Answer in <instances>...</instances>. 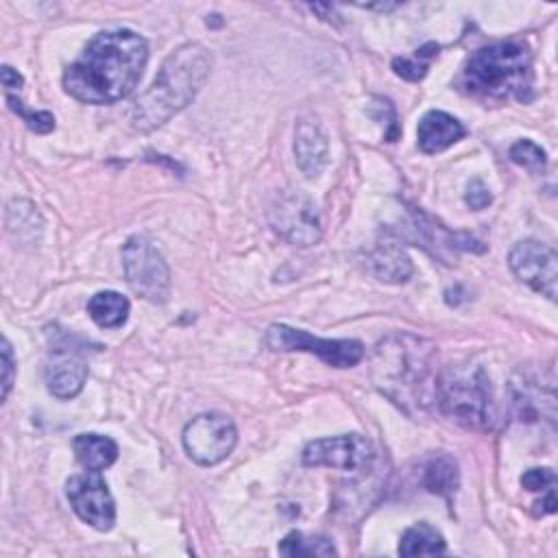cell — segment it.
Instances as JSON below:
<instances>
[{
    "instance_id": "19",
    "label": "cell",
    "mask_w": 558,
    "mask_h": 558,
    "mask_svg": "<svg viewBox=\"0 0 558 558\" xmlns=\"http://www.w3.org/2000/svg\"><path fill=\"white\" fill-rule=\"evenodd\" d=\"M445 549L447 545L442 534L429 523H416L408 527L399 541L401 556H438L445 554Z\"/></svg>"
},
{
    "instance_id": "8",
    "label": "cell",
    "mask_w": 558,
    "mask_h": 558,
    "mask_svg": "<svg viewBox=\"0 0 558 558\" xmlns=\"http://www.w3.org/2000/svg\"><path fill=\"white\" fill-rule=\"evenodd\" d=\"M266 342L275 351H307L316 353L323 362L336 368L355 366L364 357V344L360 340H331V338H314L303 329H294L288 325H270L266 331Z\"/></svg>"
},
{
    "instance_id": "12",
    "label": "cell",
    "mask_w": 558,
    "mask_h": 558,
    "mask_svg": "<svg viewBox=\"0 0 558 558\" xmlns=\"http://www.w3.org/2000/svg\"><path fill=\"white\" fill-rule=\"evenodd\" d=\"M68 499L87 525L107 532L116 523V501L107 488V482L98 475V471L72 475L65 484Z\"/></svg>"
},
{
    "instance_id": "18",
    "label": "cell",
    "mask_w": 558,
    "mask_h": 558,
    "mask_svg": "<svg viewBox=\"0 0 558 558\" xmlns=\"http://www.w3.org/2000/svg\"><path fill=\"white\" fill-rule=\"evenodd\" d=\"M129 310L131 303L126 296H122L120 292L113 290H105V292H96L89 301H87V314L89 318L98 325V327H120L126 318H129Z\"/></svg>"
},
{
    "instance_id": "10",
    "label": "cell",
    "mask_w": 558,
    "mask_h": 558,
    "mask_svg": "<svg viewBox=\"0 0 558 558\" xmlns=\"http://www.w3.org/2000/svg\"><path fill=\"white\" fill-rule=\"evenodd\" d=\"M373 445L360 434H340L331 438L312 440L303 449V464L329 466L347 473L366 471L373 464Z\"/></svg>"
},
{
    "instance_id": "2",
    "label": "cell",
    "mask_w": 558,
    "mask_h": 558,
    "mask_svg": "<svg viewBox=\"0 0 558 558\" xmlns=\"http://www.w3.org/2000/svg\"><path fill=\"white\" fill-rule=\"evenodd\" d=\"M211 54L203 44L179 46L159 68L150 87L135 100L131 122L135 131L148 133L185 109L209 78Z\"/></svg>"
},
{
    "instance_id": "15",
    "label": "cell",
    "mask_w": 558,
    "mask_h": 558,
    "mask_svg": "<svg viewBox=\"0 0 558 558\" xmlns=\"http://www.w3.org/2000/svg\"><path fill=\"white\" fill-rule=\"evenodd\" d=\"M464 137V126L445 111H427L416 129L418 148L427 155L440 153Z\"/></svg>"
},
{
    "instance_id": "4",
    "label": "cell",
    "mask_w": 558,
    "mask_h": 558,
    "mask_svg": "<svg viewBox=\"0 0 558 558\" xmlns=\"http://www.w3.org/2000/svg\"><path fill=\"white\" fill-rule=\"evenodd\" d=\"M434 347L412 333L386 336L373 355L375 386L395 403L423 405L425 386L432 377Z\"/></svg>"
},
{
    "instance_id": "23",
    "label": "cell",
    "mask_w": 558,
    "mask_h": 558,
    "mask_svg": "<svg viewBox=\"0 0 558 558\" xmlns=\"http://www.w3.org/2000/svg\"><path fill=\"white\" fill-rule=\"evenodd\" d=\"M438 54V46L436 44H427L421 50H416L414 59H395L392 68L399 76H403L405 81H421L427 72V61L429 57Z\"/></svg>"
},
{
    "instance_id": "7",
    "label": "cell",
    "mask_w": 558,
    "mask_h": 558,
    "mask_svg": "<svg viewBox=\"0 0 558 558\" xmlns=\"http://www.w3.org/2000/svg\"><path fill=\"white\" fill-rule=\"evenodd\" d=\"M238 442L235 423L220 412H205L194 416L183 429V447L187 456L201 466L222 462Z\"/></svg>"
},
{
    "instance_id": "25",
    "label": "cell",
    "mask_w": 558,
    "mask_h": 558,
    "mask_svg": "<svg viewBox=\"0 0 558 558\" xmlns=\"http://www.w3.org/2000/svg\"><path fill=\"white\" fill-rule=\"evenodd\" d=\"M556 484V475L551 469L547 466H536V469H527L521 475V486L530 493H547L554 490Z\"/></svg>"
},
{
    "instance_id": "20",
    "label": "cell",
    "mask_w": 558,
    "mask_h": 558,
    "mask_svg": "<svg viewBox=\"0 0 558 558\" xmlns=\"http://www.w3.org/2000/svg\"><path fill=\"white\" fill-rule=\"evenodd\" d=\"M423 484L429 493L449 497L458 488V466H456V462L445 453L434 456L423 469Z\"/></svg>"
},
{
    "instance_id": "9",
    "label": "cell",
    "mask_w": 558,
    "mask_h": 558,
    "mask_svg": "<svg viewBox=\"0 0 558 558\" xmlns=\"http://www.w3.org/2000/svg\"><path fill=\"white\" fill-rule=\"evenodd\" d=\"M268 220L275 233L294 246H312L320 240L318 211L303 192H281L268 209Z\"/></svg>"
},
{
    "instance_id": "28",
    "label": "cell",
    "mask_w": 558,
    "mask_h": 558,
    "mask_svg": "<svg viewBox=\"0 0 558 558\" xmlns=\"http://www.w3.org/2000/svg\"><path fill=\"white\" fill-rule=\"evenodd\" d=\"M2 85L7 87V89H20L22 87V83H24V78H22V74L17 72V70H13L11 65H2Z\"/></svg>"
},
{
    "instance_id": "21",
    "label": "cell",
    "mask_w": 558,
    "mask_h": 558,
    "mask_svg": "<svg viewBox=\"0 0 558 558\" xmlns=\"http://www.w3.org/2000/svg\"><path fill=\"white\" fill-rule=\"evenodd\" d=\"M279 554L283 556H333L336 547L323 536H303L301 532H290L279 543Z\"/></svg>"
},
{
    "instance_id": "26",
    "label": "cell",
    "mask_w": 558,
    "mask_h": 558,
    "mask_svg": "<svg viewBox=\"0 0 558 558\" xmlns=\"http://www.w3.org/2000/svg\"><path fill=\"white\" fill-rule=\"evenodd\" d=\"M464 201L471 209H484L490 205L493 196H490V190L484 185L482 179H473L469 185H466V194H464Z\"/></svg>"
},
{
    "instance_id": "14",
    "label": "cell",
    "mask_w": 558,
    "mask_h": 558,
    "mask_svg": "<svg viewBox=\"0 0 558 558\" xmlns=\"http://www.w3.org/2000/svg\"><path fill=\"white\" fill-rule=\"evenodd\" d=\"M296 166L305 177H318L329 159V144L323 129L312 120H301L294 135Z\"/></svg>"
},
{
    "instance_id": "17",
    "label": "cell",
    "mask_w": 558,
    "mask_h": 558,
    "mask_svg": "<svg viewBox=\"0 0 558 558\" xmlns=\"http://www.w3.org/2000/svg\"><path fill=\"white\" fill-rule=\"evenodd\" d=\"M76 460L87 471H102L111 466L118 458V445L109 436L100 434H78L72 442Z\"/></svg>"
},
{
    "instance_id": "13",
    "label": "cell",
    "mask_w": 558,
    "mask_h": 558,
    "mask_svg": "<svg viewBox=\"0 0 558 558\" xmlns=\"http://www.w3.org/2000/svg\"><path fill=\"white\" fill-rule=\"evenodd\" d=\"M85 379H87L85 360L70 349H54L52 360L46 368L48 390L57 399H72L83 390Z\"/></svg>"
},
{
    "instance_id": "5",
    "label": "cell",
    "mask_w": 558,
    "mask_h": 558,
    "mask_svg": "<svg viewBox=\"0 0 558 558\" xmlns=\"http://www.w3.org/2000/svg\"><path fill=\"white\" fill-rule=\"evenodd\" d=\"M436 401L451 421L469 429H490L495 412L488 377L482 366L451 364L434 384Z\"/></svg>"
},
{
    "instance_id": "27",
    "label": "cell",
    "mask_w": 558,
    "mask_h": 558,
    "mask_svg": "<svg viewBox=\"0 0 558 558\" xmlns=\"http://www.w3.org/2000/svg\"><path fill=\"white\" fill-rule=\"evenodd\" d=\"M15 379V360H13V349L11 342L4 338L2 340V401L9 397L11 386Z\"/></svg>"
},
{
    "instance_id": "24",
    "label": "cell",
    "mask_w": 558,
    "mask_h": 558,
    "mask_svg": "<svg viewBox=\"0 0 558 558\" xmlns=\"http://www.w3.org/2000/svg\"><path fill=\"white\" fill-rule=\"evenodd\" d=\"M7 102H9V107L17 116H22V120L26 122V126L31 131H35V133H50L54 129V116L52 113H48V111H31V109H26L22 105L20 98H15L11 94H7Z\"/></svg>"
},
{
    "instance_id": "1",
    "label": "cell",
    "mask_w": 558,
    "mask_h": 558,
    "mask_svg": "<svg viewBox=\"0 0 558 558\" xmlns=\"http://www.w3.org/2000/svg\"><path fill=\"white\" fill-rule=\"evenodd\" d=\"M148 44L129 28L102 31L63 74V89L87 105H109L126 98L142 78Z\"/></svg>"
},
{
    "instance_id": "22",
    "label": "cell",
    "mask_w": 558,
    "mask_h": 558,
    "mask_svg": "<svg viewBox=\"0 0 558 558\" xmlns=\"http://www.w3.org/2000/svg\"><path fill=\"white\" fill-rule=\"evenodd\" d=\"M508 155L517 166H523V168L534 170V172H541L547 166V153L538 144H534L532 140H517L510 146Z\"/></svg>"
},
{
    "instance_id": "16",
    "label": "cell",
    "mask_w": 558,
    "mask_h": 558,
    "mask_svg": "<svg viewBox=\"0 0 558 558\" xmlns=\"http://www.w3.org/2000/svg\"><path fill=\"white\" fill-rule=\"evenodd\" d=\"M368 266L371 270L388 283H399V281H408L412 275V262L410 257L403 253V248L395 242H384L377 244L371 253H368Z\"/></svg>"
},
{
    "instance_id": "11",
    "label": "cell",
    "mask_w": 558,
    "mask_h": 558,
    "mask_svg": "<svg viewBox=\"0 0 558 558\" xmlns=\"http://www.w3.org/2000/svg\"><path fill=\"white\" fill-rule=\"evenodd\" d=\"M508 264L517 279H521L534 292H541L549 301H556L558 257L551 246L538 240H521L512 246Z\"/></svg>"
},
{
    "instance_id": "6",
    "label": "cell",
    "mask_w": 558,
    "mask_h": 558,
    "mask_svg": "<svg viewBox=\"0 0 558 558\" xmlns=\"http://www.w3.org/2000/svg\"><path fill=\"white\" fill-rule=\"evenodd\" d=\"M122 268L129 288L150 301L166 303L170 294V268L161 251L146 235H131L122 246Z\"/></svg>"
},
{
    "instance_id": "3",
    "label": "cell",
    "mask_w": 558,
    "mask_h": 558,
    "mask_svg": "<svg viewBox=\"0 0 558 558\" xmlns=\"http://www.w3.org/2000/svg\"><path fill=\"white\" fill-rule=\"evenodd\" d=\"M469 94L488 100H532V54L521 41H499L473 52L462 70Z\"/></svg>"
}]
</instances>
